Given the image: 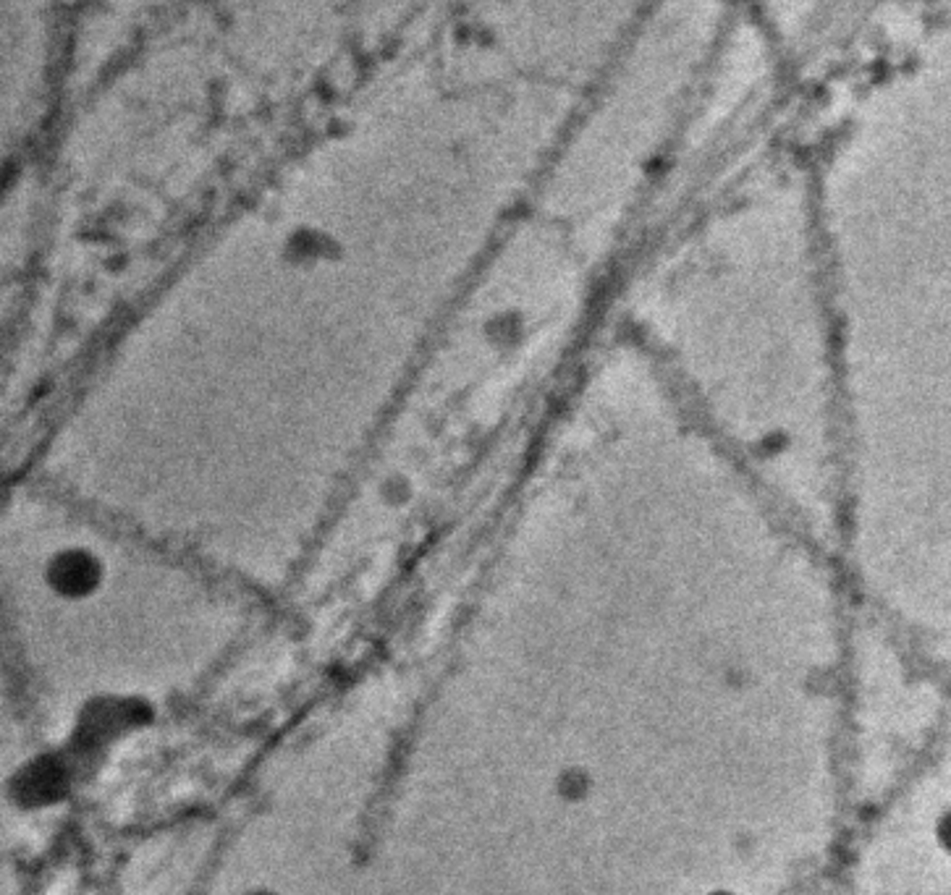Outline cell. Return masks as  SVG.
<instances>
[{
    "label": "cell",
    "instance_id": "1",
    "mask_svg": "<svg viewBox=\"0 0 951 895\" xmlns=\"http://www.w3.org/2000/svg\"><path fill=\"white\" fill-rule=\"evenodd\" d=\"M637 346L715 445L831 547L841 493L838 338L826 265L792 226L745 215L647 270Z\"/></svg>",
    "mask_w": 951,
    "mask_h": 895
}]
</instances>
